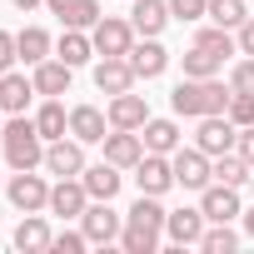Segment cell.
I'll list each match as a JSON object with an SVG mask.
<instances>
[{
	"label": "cell",
	"instance_id": "27",
	"mask_svg": "<svg viewBox=\"0 0 254 254\" xmlns=\"http://www.w3.org/2000/svg\"><path fill=\"white\" fill-rule=\"evenodd\" d=\"M249 175H254V165H249L239 150L214 155V180H219V185H234V190H239V185H249Z\"/></svg>",
	"mask_w": 254,
	"mask_h": 254
},
{
	"label": "cell",
	"instance_id": "1",
	"mask_svg": "<svg viewBox=\"0 0 254 254\" xmlns=\"http://www.w3.org/2000/svg\"><path fill=\"white\" fill-rule=\"evenodd\" d=\"M229 85L219 80V75H209V80H180L175 85V95H170V105H175V115H190V120H199V115H224L229 110Z\"/></svg>",
	"mask_w": 254,
	"mask_h": 254
},
{
	"label": "cell",
	"instance_id": "28",
	"mask_svg": "<svg viewBox=\"0 0 254 254\" xmlns=\"http://www.w3.org/2000/svg\"><path fill=\"white\" fill-rule=\"evenodd\" d=\"M15 50H20L25 65H40V60H50V35H45L40 25H25V30L15 35Z\"/></svg>",
	"mask_w": 254,
	"mask_h": 254
},
{
	"label": "cell",
	"instance_id": "4",
	"mask_svg": "<svg viewBox=\"0 0 254 254\" xmlns=\"http://www.w3.org/2000/svg\"><path fill=\"white\" fill-rule=\"evenodd\" d=\"M234 140H239V125L229 120V115H199V130H194V145L214 160V155H229L234 150Z\"/></svg>",
	"mask_w": 254,
	"mask_h": 254
},
{
	"label": "cell",
	"instance_id": "34",
	"mask_svg": "<svg viewBox=\"0 0 254 254\" xmlns=\"http://www.w3.org/2000/svg\"><path fill=\"white\" fill-rule=\"evenodd\" d=\"M224 115H229V120L239 125V130H244V125H254V95H249V90H234V95H229V110H224Z\"/></svg>",
	"mask_w": 254,
	"mask_h": 254
},
{
	"label": "cell",
	"instance_id": "36",
	"mask_svg": "<svg viewBox=\"0 0 254 254\" xmlns=\"http://www.w3.org/2000/svg\"><path fill=\"white\" fill-rule=\"evenodd\" d=\"M85 244H90V234H85V229H80V234H75V229H65V234H55V239H50V249H55V254H80Z\"/></svg>",
	"mask_w": 254,
	"mask_h": 254
},
{
	"label": "cell",
	"instance_id": "30",
	"mask_svg": "<svg viewBox=\"0 0 254 254\" xmlns=\"http://www.w3.org/2000/svg\"><path fill=\"white\" fill-rule=\"evenodd\" d=\"M194 45H204V50H214L219 60H229V55L239 50V40H234V30H224V25H209V30H199V35H194Z\"/></svg>",
	"mask_w": 254,
	"mask_h": 254
},
{
	"label": "cell",
	"instance_id": "9",
	"mask_svg": "<svg viewBox=\"0 0 254 254\" xmlns=\"http://www.w3.org/2000/svg\"><path fill=\"white\" fill-rule=\"evenodd\" d=\"M45 5L65 30H95L100 25V0H45Z\"/></svg>",
	"mask_w": 254,
	"mask_h": 254
},
{
	"label": "cell",
	"instance_id": "33",
	"mask_svg": "<svg viewBox=\"0 0 254 254\" xmlns=\"http://www.w3.org/2000/svg\"><path fill=\"white\" fill-rule=\"evenodd\" d=\"M234 244H239V234H234L229 224H214V229L199 234V249H204V254H234Z\"/></svg>",
	"mask_w": 254,
	"mask_h": 254
},
{
	"label": "cell",
	"instance_id": "10",
	"mask_svg": "<svg viewBox=\"0 0 254 254\" xmlns=\"http://www.w3.org/2000/svg\"><path fill=\"white\" fill-rule=\"evenodd\" d=\"M45 170L60 175V180L85 175V150H80V140H50V145H45Z\"/></svg>",
	"mask_w": 254,
	"mask_h": 254
},
{
	"label": "cell",
	"instance_id": "17",
	"mask_svg": "<svg viewBox=\"0 0 254 254\" xmlns=\"http://www.w3.org/2000/svg\"><path fill=\"white\" fill-rule=\"evenodd\" d=\"M105 125H110V115H100L95 105H75L70 110V135L80 145H105Z\"/></svg>",
	"mask_w": 254,
	"mask_h": 254
},
{
	"label": "cell",
	"instance_id": "3",
	"mask_svg": "<svg viewBox=\"0 0 254 254\" xmlns=\"http://www.w3.org/2000/svg\"><path fill=\"white\" fill-rule=\"evenodd\" d=\"M5 194H10V204H15L20 214H40V209H50V185H45L35 170H15V175L5 180Z\"/></svg>",
	"mask_w": 254,
	"mask_h": 254
},
{
	"label": "cell",
	"instance_id": "22",
	"mask_svg": "<svg viewBox=\"0 0 254 254\" xmlns=\"http://www.w3.org/2000/svg\"><path fill=\"white\" fill-rule=\"evenodd\" d=\"M50 239H55V234H50V224H45L40 214H25L20 229H15V249H20V254H45Z\"/></svg>",
	"mask_w": 254,
	"mask_h": 254
},
{
	"label": "cell",
	"instance_id": "11",
	"mask_svg": "<svg viewBox=\"0 0 254 254\" xmlns=\"http://www.w3.org/2000/svg\"><path fill=\"white\" fill-rule=\"evenodd\" d=\"M140 75H135V65H130V55H105L100 65H95V85L105 90V95H125Z\"/></svg>",
	"mask_w": 254,
	"mask_h": 254
},
{
	"label": "cell",
	"instance_id": "41",
	"mask_svg": "<svg viewBox=\"0 0 254 254\" xmlns=\"http://www.w3.org/2000/svg\"><path fill=\"white\" fill-rule=\"evenodd\" d=\"M244 234H249V239H254V209H249V214H244Z\"/></svg>",
	"mask_w": 254,
	"mask_h": 254
},
{
	"label": "cell",
	"instance_id": "8",
	"mask_svg": "<svg viewBox=\"0 0 254 254\" xmlns=\"http://www.w3.org/2000/svg\"><path fill=\"white\" fill-rule=\"evenodd\" d=\"M199 209H204V219H209V224H229L234 214H244V209H239L234 185H219V180L199 190Z\"/></svg>",
	"mask_w": 254,
	"mask_h": 254
},
{
	"label": "cell",
	"instance_id": "39",
	"mask_svg": "<svg viewBox=\"0 0 254 254\" xmlns=\"http://www.w3.org/2000/svg\"><path fill=\"white\" fill-rule=\"evenodd\" d=\"M234 150H239V155H244V160L254 165V125H244V130H239V140H234Z\"/></svg>",
	"mask_w": 254,
	"mask_h": 254
},
{
	"label": "cell",
	"instance_id": "23",
	"mask_svg": "<svg viewBox=\"0 0 254 254\" xmlns=\"http://www.w3.org/2000/svg\"><path fill=\"white\" fill-rule=\"evenodd\" d=\"M80 180H85L90 199H115V194H120V165H110V160H105V165H90Z\"/></svg>",
	"mask_w": 254,
	"mask_h": 254
},
{
	"label": "cell",
	"instance_id": "25",
	"mask_svg": "<svg viewBox=\"0 0 254 254\" xmlns=\"http://www.w3.org/2000/svg\"><path fill=\"white\" fill-rule=\"evenodd\" d=\"M145 150H155V155H175L180 150V125L175 120H145Z\"/></svg>",
	"mask_w": 254,
	"mask_h": 254
},
{
	"label": "cell",
	"instance_id": "18",
	"mask_svg": "<svg viewBox=\"0 0 254 254\" xmlns=\"http://www.w3.org/2000/svg\"><path fill=\"white\" fill-rule=\"evenodd\" d=\"M165 234H170L175 249L199 244V234H204V209H175V214L165 219Z\"/></svg>",
	"mask_w": 254,
	"mask_h": 254
},
{
	"label": "cell",
	"instance_id": "31",
	"mask_svg": "<svg viewBox=\"0 0 254 254\" xmlns=\"http://www.w3.org/2000/svg\"><path fill=\"white\" fill-rule=\"evenodd\" d=\"M219 65H224V60H219L214 50H204V45H194V50L185 55V75H190V80H209V75H219Z\"/></svg>",
	"mask_w": 254,
	"mask_h": 254
},
{
	"label": "cell",
	"instance_id": "38",
	"mask_svg": "<svg viewBox=\"0 0 254 254\" xmlns=\"http://www.w3.org/2000/svg\"><path fill=\"white\" fill-rule=\"evenodd\" d=\"M15 60H20V50H15V35H10V30H0V75H5Z\"/></svg>",
	"mask_w": 254,
	"mask_h": 254
},
{
	"label": "cell",
	"instance_id": "16",
	"mask_svg": "<svg viewBox=\"0 0 254 254\" xmlns=\"http://www.w3.org/2000/svg\"><path fill=\"white\" fill-rule=\"evenodd\" d=\"M130 65H135V75H140V80H155V75H165L170 50H165L155 35H145L140 45H130Z\"/></svg>",
	"mask_w": 254,
	"mask_h": 254
},
{
	"label": "cell",
	"instance_id": "29",
	"mask_svg": "<svg viewBox=\"0 0 254 254\" xmlns=\"http://www.w3.org/2000/svg\"><path fill=\"white\" fill-rule=\"evenodd\" d=\"M55 55L75 70V65H85V60L95 55V40H90L85 30H65V35H60V45H55Z\"/></svg>",
	"mask_w": 254,
	"mask_h": 254
},
{
	"label": "cell",
	"instance_id": "32",
	"mask_svg": "<svg viewBox=\"0 0 254 254\" xmlns=\"http://www.w3.org/2000/svg\"><path fill=\"white\" fill-rule=\"evenodd\" d=\"M209 20L224 25V30H239L249 15H244V0H209Z\"/></svg>",
	"mask_w": 254,
	"mask_h": 254
},
{
	"label": "cell",
	"instance_id": "14",
	"mask_svg": "<svg viewBox=\"0 0 254 254\" xmlns=\"http://www.w3.org/2000/svg\"><path fill=\"white\" fill-rule=\"evenodd\" d=\"M80 224H85L90 244H110V239H120V214L110 209V199H95V204L80 214Z\"/></svg>",
	"mask_w": 254,
	"mask_h": 254
},
{
	"label": "cell",
	"instance_id": "26",
	"mask_svg": "<svg viewBox=\"0 0 254 254\" xmlns=\"http://www.w3.org/2000/svg\"><path fill=\"white\" fill-rule=\"evenodd\" d=\"M120 244H125V254H155V249H160V229L130 219V224L120 229Z\"/></svg>",
	"mask_w": 254,
	"mask_h": 254
},
{
	"label": "cell",
	"instance_id": "20",
	"mask_svg": "<svg viewBox=\"0 0 254 254\" xmlns=\"http://www.w3.org/2000/svg\"><path fill=\"white\" fill-rule=\"evenodd\" d=\"M30 95H40V90H35V80H25V75H15V70L0 75V110H5V115H25Z\"/></svg>",
	"mask_w": 254,
	"mask_h": 254
},
{
	"label": "cell",
	"instance_id": "12",
	"mask_svg": "<svg viewBox=\"0 0 254 254\" xmlns=\"http://www.w3.org/2000/svg\"><path fill=\"white\" fill-rule=\"evenodd\" d=\"M145 120H150V105L145 95H110V130H145Z\"/></svg>",
	"mask_w": 254,
	"mask_h": 254
},
{
	"label": "cell",
	"instance_id": "2",
	"mask_svg": "<svg viewBox=\"0 0 254 254\" xmlns=\"http://www.w3.org/2000/svg\"><path fill=\"white\" fill-rule=\"evenodd\" d=\"M0 140H5V160H10V170H35V165H45V140H40V130H35V120L10 115Z\"/></svg>",
	"mask_w": 254,
	"mask_h": 254
},
{
	"label": "cell",
	"instance_id": "15",
	"mask_svg": "<svg viewBox=\"0 0 254 254\" xmlns=\"http://www.w3.org/2000/svg\"><path fill=\"white\" fill-rule=\"evenodd\" d=\"M105 160L120 165V170H135L145 160V140L135 130H115V135H105Z\"/></svg>",
	"mask_w": 254,
	"mask_h": 254
},
{
	"label": "cell",
	"instance_id": "42",
	"mask_svg": "<svg viewBox=\"0 0 254 254\" xmlns=\"http://www.w3.org/2000/svg\"><path fill=\"white\" fill-rule=\"evenodd\" d=\"M15 5H20V10H35V5H45V0H15Z\"/></svg>",
	"mask_w": 254,
	"mask_h": 254
},
{
	"label": "cell",
	"instance_id": "35",
	"mask_svg": "<svg viewBox=\"0 0 254 254\" xmlns=\"http://www.w3.org/2000/svg\"><path fill=\"white\" fill-rule=\"evenodd\" d=\"M170 15L175 20H204L209 15V0H170Z\"/></svg>",
	"mask_w": 254,
	"mask_h": 254
},
{
	"label": "cell",
	"instance_id": "7",
	"mask_svg": "<svg viewBox=\"0 0 254 254\" xmlns=\"http://www.w3.org/2000/svg\"><path fill=\"white\" fill-rule=\"evenodd\" d=\"M135 185H140V194H165V190L175 185V165H170V155L145 150V160L135 165Z\"/></svg>",
	"mask_w": 254,
	"mask_h": 254
},
{
	"label": "cell",
	"instance_id": "43",
	"mask_svg": "<svg viewBox=\"0 0 254 254\" xmlns=\"http://www.w3.org/2000/svg\"><path fill=\"white\" fill-rule=\"evenodd\" d=\"M0 135H5V110H0Z\"/></svg>",
	"mask_w": 254,
	"mask_h": 254
},
{
	"label": "cell",
	"instance_id": "19",
	"mask_svg": "<svg viewBox=\"0 0 254 254\" xmlns=\"http://www.w3.org/2000/svg\"><path fill=\"white\" fill-rule=\"evenodd\" d=\"M130 25H135V35H160L170 25V0H135Z\"/></svg>",
	"mask_w": 254,
	"mask_h": 254
},
{
	"label": "cell",
	"instance_id": "24",
	"mask_svg": "<svg viewBox=\"0 0 254 254\" xmlns=\"http://www.w3.org/2000/svg\"><path fill=\"white\" fill-rule=\"evenodd\" d=\"M35 130H40V140H45V145H50V140H65L70 115H65V105H60V100H45V105L35 110Z\"/></svg>",
	"mask_w": 254,
	"mask_h": 254
},
{
	"label": "cell",
	"instance_id": "6",
	"mask_svg": "<svg viewBox=\"0 0 254 254\" xmlns=\"http://www.w3.org/2000/svg\"><path fill=\"white\" fill-rule=\"evenodd\" d=\"M90 40H95V55H130L135 25L130 20H115V15H100V25L90 30Z\"/></svg>",
	"mask_w": 254,
	"mask_h": 254
},
{
	"label": "cell",
	"instance_id": "44",
	"mask_svg": "<svg viewBox=\"0 0 254 254\" xmlns=\"http://www.w3.org/2000/svg\"><path fill=\"white\" fill-rule=\"evenodd\" d=\"M249 190H254V175H249Z\"/></svg>",
	"mask_w": 254,
	"mask_h": 254
},
{
	"label": "cell",
	"instance_id": "5",
	"mask_svg": "<svg viewBox=\"0 0 254 254\" xmlns=\"http://www.w3.org/2000/svg\"><path fill=\"white\" fill-rule=\"evenodd\" d=\"M175 185L180 190H204L209 180H214V165H209V155L194 145V150H175Z\"/></svg>",
	"mask_w": 254,
	"mask_h": 254
},
{
	"label": "cell",
	"instance_id": "13",
	"mask_svg": "<svg viewBox=\"0 0 254 254\" xmlns=\"http://www.w3.org/2000/svg\"><path fill=\"white\" fill-rule=\"evenodd\" d=\"M50 209L65 214V219H80V214L90 209V190H85V180H80V175H75V180H60V185L50 190Z\"/></svg>",
	"mask_w": 254,
	"mask_h": 254
},
{
	"label": "cell",
	"instance_id": "21",
	"mask_svg": "<svg viewBox=\"0 0 254 254\" xmlns=\"http://www.w3.org/2000/svg\"><path fill=\"white\" fill-rule=\"evenodd\" d=\"M30 80H35V90H40L45 100H55V95H70V65H65L60 55H55V60H40Z\"/></svg>",
	"mask_w": 254,
	"mask_h": 254
},
{
	"label": "cell",
	"instance_id": "40",
	"mask_svg": "<svg viewBox=\"0 0 254 254\" xmlns=\"http://www.w3.org/2000/svg\"><path fill=\"white\" fill-rule=\"evenodd\" d=\"M234 40H239V55H254V20H244L234 30Z\"/></svg>",
	"mask_w": 254,
	"mask_h": 254
},
{
	"label": "cell",
	"instance_id": "37",
	"mask_svg": "<svg viewBox=\"0 0 254 254\" xmlns=\"http://www.w3.org/2000/svg\"><path fill=\"white\" fill-rule=\"evenodd\" d=\"M229 90H249V95H254V55L229 70Z\"/></svg>",
	"mask_w": 254,
	"mask_h": 254
}]
</instances>
